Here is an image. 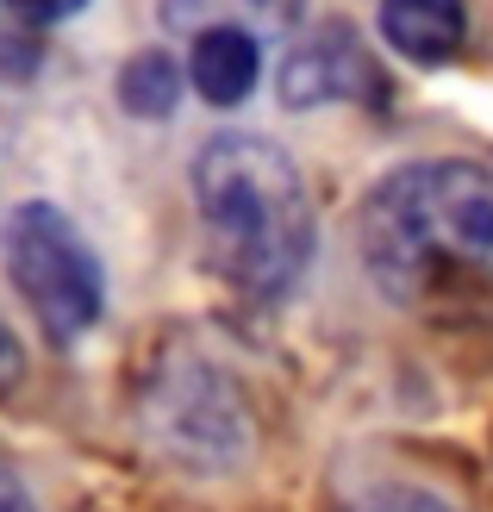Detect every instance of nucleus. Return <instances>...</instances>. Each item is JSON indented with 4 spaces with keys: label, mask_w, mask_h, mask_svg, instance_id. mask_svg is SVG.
Returning a JSON list of instances; mask_svg holds the SVG:
<instances>
[{
    "label": "nucleus",
    "mask_w": 493,
    "mask_h": 512,
    "mask_svg": "<svg viewBox=\"0 0 493 512\" xmlns=\"http://www.w3.org/2000/svg\"><path fill=\"white\" fill-rule=\"evenodd\" d=\"M381 38L412 63H450L469 38L462 0H381Z\"/></svg>",
    "instance_id": "nucleus-6"
},
{
    "label": "nucleus",
    "mask_w": 493,
    "mask_h": 512,
    "mask_svg": "<svg viewBox=\"0 0 493 512\" xmlns=\"http://www.w3.org/2000/svg\"><path fill=\"white\" fill-rule=\"evenodd\" d=\"M144 431L181 469H231L250 444V419L238 388L200 356L150 369L144 381Z\"/></svg>",
    "instance_id": "nucleus-4"
},
{
    "label": "nucleus",
    "mask_w": 493,
    "mask_h": 512,
    "mask_svg": "<svg viewBox=\"0 0 493 512\" xmlns=\"http://www.w3.org/2000/svg\"><path fill=\"white\" fill-rule=\"evenodd\" d=\"M194 207L213 269L250 300H281L313 263V200L288 150L269 138H206L194 157Z\"/></svg>",
    "instance_id": "nucleus-2"
},
{
    "label": "nucleus",
    "mask_w": 493,
    "mask_h": 512,
    "mask_svg": "<svg viewBox=\"0 0 493 512\" xmlns=\"http://www.w3.org/2000/svg\"><path fill=\"white\" fill-rule=\"evenodd\" d=\"M25 381V350H19V338H13V325L0 319V394H13Z\"/></svg>",
    "instance_id": "nucleus-11"
},
{
    "label": "nucleus",
    "mask_w": 493,
    "mask_h": 512,
    "mask_svg": "<svg viewBox=\"0 0 493 512\" xmlns=\"http://www.w3.org/2000/svg\"><path fill=\"white\" fill-rule=\"evenodd\" d=\"M0 512H38L32 494L19 488V475H7V469H0Z\"/></svg>",
    "instance_id": "nucleus-12"
},
{
    "label": "nucleus",
    "mask_w": 493,
    "mask_h": 512,
    "mask_svg": "<svg viewBox=\"0 0 493 512\" xmlns=\"http://www.w3.org/2000/svg\"><path fill=\"white\" fill-rule=\"evenodd\" d=\"M119 100H125V113H138V119H169L175 100H181V63L169 50H138V57L119 69Z\"/></svg>",
    "instance_id": "nucleus-8"
},
{
    "label": "nucleus",
    "mask_w": 493,
    "mask_h": 512,
    "mask_svg": "<svg viewBox=\"0 0 493 512\" xmlns=\"http://www.w3.org/2000/svg\"><path fill=\"white\" fill-rule=\"evenodd\" d=\"M0 263H7L19 300L32 306V319L57 344L82 338L107 306V275L88 238L75 232V219L57 213L50 200H25L0 225Z\"/></svg>",
    "instance_id": "nucleus-3"
},
{
    "label": "nucleus",
    "mask_w": 493,
    "mask_h": 512,
    "mask_svg": "<svg viewBox=\"0 0 493 512\" xmlns=\"http://www.w3.org/2000/svg\"><path fill=\"white\" fill-rule=\"evenodd\" d=\"M194 88L213 100V107H238V100L256 88V75H263V44L238 25H213V32L194 38Z\"/></svg>",
    "instance_id": "nucleus-7"
},
{
    "label": "nucleus",
    "mask_w": 493,
    "mask_h": 512,
    "mask_svg": "<svg viewBox=\"0 0 493 512\" xmlns=\"http://www.w3.org/2000/svg\"><path fill=\"white\" fill-rule=\"evenodd\" d=\"M7 7H13L25 25H57V19H75L88 0H7Z\"/></svg>",
    "instance_id": "nucleus-10"
},
{
    "label": "nucleus",
    "mask_w": 493,
    "mask_h": 512,
    "mask_svg": "<svg viewBox=\"0 0 493 512\" xmlns=\"http://www.w3.org/2000/svg\"><path fill=\"white\" fill-rule=\"evenodd\" d=\"M362 263L375 288L437 325H493V169L406 163L362 200Z\"/></svg>",
    "instance_id": "nucleus-1"
},
{
    "label": "nucleus",
    "mask_w": 493,
    "mask_h": 512,
    "mask_svg": "<svg viewBox=\"0 0 493 512\" xmlns=\"http://www.w3.org/2000/svg\"><path fill=\"white\" fill-rule=\"evenodd\" d=\"M356 512H456L444 494H425V488H375L362 494Z\"/></svg>",
    "instance_id": "nucleus-9"
},
{
    "label": "nucleus",
    "mask_w": 493,
    "mask_h": 512,
    "mask_svg": "<svg viewBox=\"0 0 493 512\" xmlns=\"http://www.w3.org/2000/svg\"><path fill=\"white\" fill-rule=\"evenodd\" d=\"M356 88L381 94V69L362 57V38L350 25H319L313 44H300L288 69H281V100L288 107H313V100H356Z\"/></svg>",
    "instance_id": "nucleus-5"
}]
</instances>
